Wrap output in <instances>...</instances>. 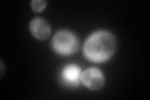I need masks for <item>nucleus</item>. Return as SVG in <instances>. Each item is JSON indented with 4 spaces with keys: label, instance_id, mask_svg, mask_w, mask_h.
<instances>
[{
    "label": "nucleus",
    "instance_id": "obj_1",
    "mask_svg": "<svg viewBox=\"0 0 150 100\" xmlns=\"http://www.w3.org/2000/svg\"><path fill=\"white\" fill-rule=\"evenodd\" d=\"M115 48V38L110 33L96 31L86 40L84 45V54L93 61H104L112 55Z\"/></svg>",
    "mask_w": 150,
    "mask_h": 100
},
{
    "label": "nucleus",
    "instance_id": "obj_2",
    "mask_svg": "<svg viewBox=\"0 0 150 100\" xmlns=\"http://www.w3.org/2000/svg\"><path fill=\"white\" fill-rule=\"evenodd\" d=\"M54 49L60 54H73L78 49V39L70 31H59L53 39Z\"/></svg>",
    "mask_w": 150,
    "mask_h": 100
},
{
    "label": "nucleus",
    "instance_id": "obj_3",
    "mask_svg": "<svg viewBox=\"0 0 150 100\" xmlns=\"http://www.w3.org/2000/svg\"><path fill=\"white\" fill-rule=\"evenodd\" d=\"M80 78L81 82L85 84V87L91 90H99L104 85V77H103L101 71L95 68H90L83 71L80 74Z\"/></svg>",
    "mask_w": 150,
    "mask_h": 100
},
{
    "label": "nucleus",
    "instance_id": "obj_4",
    "mask_svg": "<svg viewBox=\"0 0 150 100\" xmlns=\"http://www.w3.org/2000/svg\"><path fill=\"white\" fill-rule=\"evenodd\" d=\"M30 30L31 34L39 40H44L50 35V25L41 18L33 19L30 23Z\"/></svg>",
    "mask_w": 150,
    "mask_h": 100
},
{
    "label": "nucleus",
    "instance_id": "obj_5",
    "mask_svg": "<svg viewBox=\"0 0 150 100\" xmlns=\"http://www.w3.org/2000/svg\"><path fill=\"white\" fill-rule=\"evenodd\" d=\"M80 78V69L75 65H69L64 69V79L68 83L76 84V82Z\"/></svg>",
    "mask_w": 150,
    "mask_h": 100
},
{
    "label": "nucleus",
    "instance_id": "obj_6",
    "mask_svg": "<svg viewBox=\"0 0 150 100\" xmlns=\"http://www.w3.org/2000/svg\"><path fill=\"white\" fill-rule=\"evenodd\" d=\"M46 4L48 3H46L45 0H33L31 6H33V9H34L35 11H41L46 6Z\"/></svg>",
    "mask_w": 150,
    "mask_h": 100
}]
</instances>
